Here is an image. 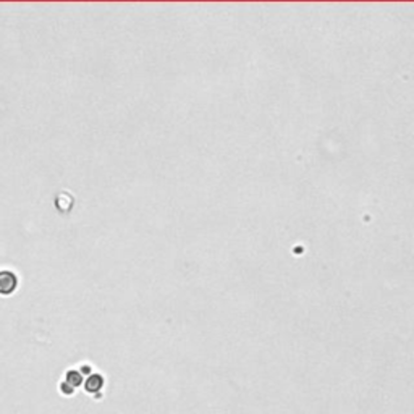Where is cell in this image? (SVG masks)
Returning <instances> with one entry per match:
<instances>
[{
	"label": "cell",
	"mask_w": 414,
	"mask_h": 414,
	"mask_svg": "<svg viewBox=\"0 0 414 414\" xmlns=\"http://www.w3.org/2000/svg\"><path fill=\"white\" fill-rule=\"evenodd\" d=\"M104 385V380H102V377L99 374H94L91 376V378L88 380L86 384V390L88 392H96V390H99L100 387Z\"/></svg>",
	"instance_id": "7a4b0ae2"
},
{
	"label": "cell",
	"mask_w": 414,
	"mask_h": 414,
	"mask_svg": "<svg viewBox=\"0 0 414 414\" xmlns=\"http://www.w3.org/2000/svg\"><path fill=\"white\" fill-rule=\"evenodd\" d=\"M18 285L16 275L10 270H2L0 272V293L2 294H10L15 292Z\"/></svg>",
	"instance_id": "6da1fadb"
},
{
	"label": "cell",
	"mask_w": 414,
	"mask_h": 414,
	"mask_svg": "<svg viewBox=\"0 0 414 414\" xmlns=\"http://www.w3.org/2000/svg\"><path fill=\"white\" fill-rule=\"evenodd\" d=\"M81 374L76 370H70V372H66V384H70V387H78V385L81 384Z\"/></svg>",
	"instance_id": "3957f363"
}]
</instances>
